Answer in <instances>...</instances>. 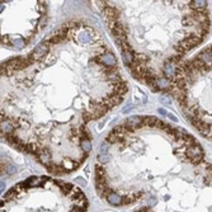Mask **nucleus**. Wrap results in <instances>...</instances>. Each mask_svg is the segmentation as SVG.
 <instances>
[{
  "label": "nucleus",
  "mask_w": 212,
  "mask_h": 212,
  "mask_svg": "<svg viewBox=\"0 0 212 212\" xmlns=\"http://www.w3.org/2000/svg\"><path fill=\"white\" fill-rule=\"evenodd\" d=\"M47 51H48V45L43 42V43H41V45H38V46L36 47V50L32 52V56H31V57H32L33 60L41 59V57H43V56L47 53Z\"/></svg>",
  "instance_id": "f257e3e1"
},
{
  "label": "nucleus",
  "mask_w": 212,
  "mask_h": 212,
  "mask_svg": "<svg viewBox=\"0 0 212 212\" xmlns=\"http://www.w3.org/2000/svg\"><path fill=\"white\" fill-rule=\"evenodd\" d=\"M97 60L102 63H104V65H108V66H115L117 63L115 55H112V53H102L99 57H97Z\"/></svg>",
  "instance_id": "f03ea898"
},
{
  "label": "nucleus",
  "mask_w": 212,
  "mask_h": 212,
  "mask_svg": "<svg viewBox=\"0 0 212 212\" xmlns=\"http://www.w3.org/2000/svg\"><path fill=\"white\" fill-rule=\"evenodd\" d=\"M142 121H144L142 117H140V116H132V117H130V118L125 122V126L130 128V127H135V126L141 125V123H142Z\"/></svg>",
  "instance_id": "7ed1b4c3"
},
{
  "label": "nucleus",
  "mask_w": 212,
  "mask_h": 212,
  "mask_svg": "<svg viewBox=\"0 0 212 212\" xmlns=\"http://www.w3.org/2000/svg\"><path fill=\"white\" fill-rule=\"evenodd\" d=\"M0 130H2V132L5 133V135H9V133L13 132L14 126L9 121H0Z\"/></svg>",
  "instance_id": "20e7f679"
},
{
  "label": "nucleus",
  "mask_w": 212,
  "mask_h": 212,
  "mask_svg": "<svg viewBox=\"0 0 212 212\" xmlns=\"http://www.w3.org/2000/svg\"><path fill=\"white\" fill-rule=\"evenodd\" d=\"M122 59H123V62L126 65H131V63L135 61V56H133V53L130 50H123L122 51Z\"/></svg>",
  "instance_id": "39448f33"
},
{
  "label": "nucleus",
  "mask_w": 212,
  "mask_h": 212,
  "mask_svg": "<svg viewBox=\"0 0 212 212\" xmlns=\"http://www.w3.org/2000/svg\"><path fill=\"white\" fill-rule=\"evenodd\" d=\"M81 147H83V150L85 151V152H89L91 150V144H90V140L88 138H84L81 141Z\"/></svg>",
  "instance_id": "423d86ee"
},
{
  "label": "nucleus",
  "mask_w": 212,
  "mask_h": 212,
  "mask_svg": "<svg viewBox=\"0 0 212 212\" xmlns=\"http://www.w3.org/2000/svg\"><path fill=\"white\" fill-rule=\"evenodd\" d=\"M13 43H14V47H17V48H23L26 46L24 43V41L23 39H15V41H13Z\"/></svg>",
  "instance_id": "0eeeda50"
},
{
  "label": "nucleus",
  "mask_w": 212,
  "mask_h": 212,
  "mask_svg": "<svg viewBox=\"0 0 212 212\" xmlns=\"http://www.w3.org/2000/svg\"><path fill=\"white\" fill-rule=\"evenodd\" d=\"M88 38H89L88 33H80V34H79V39H80L81 42H88Z\"/></svg>",
  "instance_id": "6e6552de"
},
{
  "label": "nucleus",
  "mask_w": 212,
  "mask_h": 212,
  "mask_svg": "<svg viewBox=\"0 0 212 212\" xmlns=\"http://www.w3.org/2000/svg\"><path fill=\"white\" fill-rule=\"evenodd\" d=\"M107 151H108V145L105 142H103L102 146H101V152H107Z\"/></svg>",
  "instance_id": "1a4fd4ad"
},
{
  "label": "nucleus",
  "mask_w": 212,
  "mask_h": 212,
  "mask_svg": "<svg viewBox=\"0 0 212 212\" xmlns=\"http://www.w3.org/2000/svg\"><path fill=\"white\" fill-rule=\"evenodd\" d=\"M15 172H17V168L14 166V165H12V166L9 168V170H8L9 174H13V173H15Z\"/></svg>",
  "instance_id": "9d476101"
},
{
  "label": "nucleus",
  "mask_w": 212,
  "mask_h": 212,
  "mask_svg": "<svg viewBox=\"0 0 212 212\" xmlns=\"http://www.w3.org/2000/svg\"><path fill=\"white\" fill-rule=\"evenodd\" d=\"M46 23H47V18L46 17H42V19H41V27H45Z\"/></svg>",
  "instance_id": "9b49d317"
},
{
  "label": "nucleus",
  "mask_w": 212,
  "mask_h": 212,
  "mask_svg": "<svg viewBox=\"0 0 212 212\" xmlns=\"http://www.w3.org/2000/svg\"><path fill=\"white\" fill-rule=\"evenodd\" d=\"M160 99H161V102H164V103H170V99H169L168 97H161Z\"/></svg>",
  "instance_id": "f8f14e48"
},
{
  "label": "nucleus",
  "mask_w": 212,
  "mask_h": 212,
  "mask_svg": "<svg viewBox=\"0 0 212 212\" xmlns=\"http://www.w3.org/2000/svg\"><path fill=\"white\" fill-rule=\"evenodd\" d=\"M159 113H161V115H166V112L164 109H159Z\"/></svg>",
  "instance_id": "ddd939ff"
},
{
  "label": "nucleus",
  "mask_w": 212,
  "mask_h": 212,
  "mask_svg": "<svg viewBox=\"0 0 212 212\" xmlns=\"http://www.w3.org/2000/svg\"><path fill=\"white\" fill-rule=\"evenodd\" d=\"M3 9H4V4L0 3V12H3Z\"/></svg>",
  "instance_id": "4468645a"
}]
</instances>
